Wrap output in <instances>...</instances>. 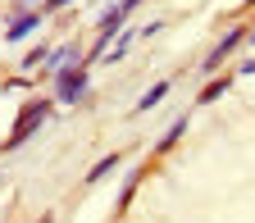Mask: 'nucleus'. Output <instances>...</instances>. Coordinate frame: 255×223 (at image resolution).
<instances>
[{"label":"nucleus","mask_w":255,"mask_h":223,"mask_svg":"<svg viewBox=\"0 0 255 223\" xmlns=\"http://www.w3.org/2000/svg\"><path fill=\"white\" fill-rule=\"evenodd\" d=\"M32 27H37V18H18V23H14V32H9V37L18 41V37H27V32H32Z\"/></svg>","instance_id":"nucleus-2"},{"label":"nucleus","mask_w":255,"mask_h":223,"mask_svg":"<svg viewBox=\"0 0 255 223\" xmlns=\"http://www.w3.org/2000/svg\"><path fill=\"white\" fill-rule=\"evenodd\" d=\"M164 91H169V82H159V87H150V91L141 96V110H150V105H155V101H159V96H164Z\"/></svg>","instance_id":"nucleus-1"}]
</instances>
